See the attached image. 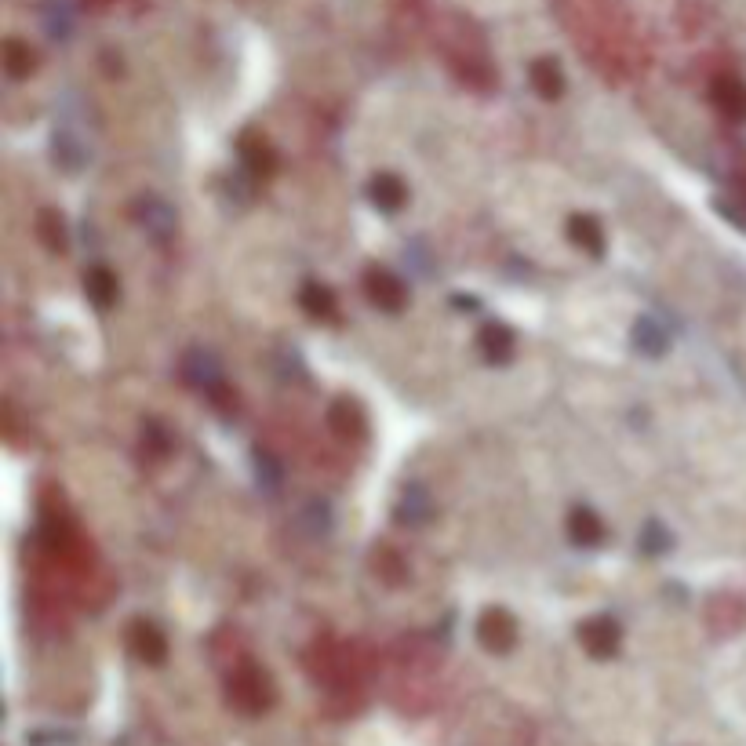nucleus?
I'll return each instance as SVG.
<instances>
[{"instance_id":"1","label":"nucleus","mask_w":746,"mask_h":746,"mask_svg":"<svg viewBox=\"0 0 746 746\" xmlns=\"http://www.w3.org/2000/svg\"><path fill=\"white\" fill-rule=\"evenodd\" d=\"M182 379H186L193 390H201V394H208V397L226 390V386H222V364L215 361V353H208V350H190L182 357Z\"/></svg>"},{"instance_id":"2","label":"nucleus","mask_w":746,"mask_h":746,"mask_svg":"<svg viewBox=\"0 0 746 746\" xmlns=\"http://www.w3.org/2000/svg\"><path fill=\"white\" fill-rule=\"evenodd\" d=\"M364 295H368V303L379 306L383 313H401L404 303H408V288L390 270H368Z\"/></svg>"},{"instance_id":"3","label":"nucleus","mask_w":746,"mask_h":746,"mask_svg":"<svg viewBox=\"0 0 746 746\" xmlns=\"http://www.w3.org/2000/svg\"><path fill=\"white\" fill-rule=\"evenodd\" d=\"M477 637L488 652H510L517 645V623L506 608H488L477 623Z\"/></svg>"},{"instance_id":"4","label":"nucleus","mask_w":746,"mask_h":746,"mask_svg":"<svg viewBox=\"0 0 746 746\" xmlns=\"http://www.w3.org/2000/svg\"><path fill=\"white\" fill-rule=\"evenodd\" d=\"M579 641L594 659H612L619 652V623L608 615H597V619L579 626Z\"/></svg>"},{"instance_id":"5","label":"nucleus","mask_w":746,"mask_h":746,"mask_svg":"<svg viewBox=\"0 0 746 746\" xmlns=\"http://www.w3.org/2000/svg\"><path fill=\"white\" fill-rule=\"evenodd\" d=\"M135 215H139V222L146 226V233H150L153 241L168 244L175 237V212L164 201H157V197H142Z\"/></svg>"},{"instance_id":"6","label":"nucleus","mask_w":746,"mask_h":746,"mask_svg":"<svg viewBox=\"0 0 746 746\" xmlns=\"http://www.w3.org/2000/svg\"><path fill=\"white\" fill-rule=\"evenodd\" d=\"M710 99L725 117L746 121V84L739 77H717L714 88H710Z\"/></svg>"},{"instance_id":"7","label":"nucleus","mask_w":746,"mask_h":746,"mask_svg":"<svg viewBox=\"0 0 746 746\" xmlns=\"http://www.w3.org/2000/svg\"><path fill=\"white\" fill-rule=\"evenodd\" d=\"M328 426H332L343 441H361L364 437V415H361V408L350 401H335L332 408H328Z\"/></svg>"},{"instance_id":"8","label":"nucleus","mask_w":746,"mask_h":746,"mask_svg":"<svg viewBox=\"0 0 746 746\" xmlns=\"http://www.w3.org/2000/svg\"><path fill=\"white\" fill-rule=\"evenodd\" d=\"M368 193H372V204L379 208V212H397V208L408 201V190H404V182L397 179V175H390V172L375 175L372 186H368Z\"/></svg>"},{"instance_id":"9","label":"nucleus","mask_w":746,"mask_h":746,"mask_svg":"<svg viewBox=\"0 0 746 746\" xmlns=\"http://www.w3.org/2000/svg\"><path fill=\"white\" fill-rule=\"evenodd\" d=\"M84 295H88L99 310H110V306L117 303V277H113L106 266H91V270L84 273Z\"/></svg>"},{"instance_id":"10","label":"nucleus","mask_w":746,"mask_h":746,"mask_svg":"<svg viewBox=\"0 0 746 746\" xmlns=\"http://www.w3.org/2000/svg\"><path fill=\"white\" fill-rule=\"evenodd\" d=\"M132 645H135V652H139V659H146V663H153V666L168 659V641H164V634L153 623H135Z\"/></svg>"},{"instance_id":"11","label":"nucleus","mask_w":746,"mask_h":746,"mask_svg":"<svg viewBox=\"0 0 746 746\" xmlns=\"http://www.w3.org/2000/svg\"><path fill=\"white\" fill-rule=\"evenodd\" d=\"M430 514H434L430 495H426L419 484L404 488L401 503H397V521H401V525H426V521H430Z\"/></svg>"},{"instance_id":"12","label":"nucleus","mask_w":746,"mask_h":746,"mask_svg":"<svg viewBox=\"0 0 746 746\" xmlns=\"http://www.w3.org/2000/svg\"><path fill=\"white\" fill-rule=\"evenodd\" d=\"M568 539H572L575 546H597L605 539L601 517H597L594 510H572V517H568Z\"/></svg>"},{"instance_id":"13","label":"nucleus","mask_w":746,"mask_h":746,"mask_svg":"<svg viewBox=\"0 0 746 746\" xmlns=\"http://www.w3.org/2000/svg\"><path fill=\"white\" fill-rule=\"evenodd\" d=\"M528 77H532V88L539 91L543 99H557V95L565 91V73H561V66H557L554 59H535Z\"/></svg>"},{"instance_id":"14","label":"nucleus","mask_w":746,"mask_h":746,"mask_svg":"<svg viewBox=\"0 0 746 746\" xmlns=\"http://www.w3.org/2000/svg\"><path fill=\"white\" fill-rule=\"evenodd\" d=\"M263 688H266V681H263V674H259V670H244V674L233 677L230 692H233V699L244 706V710H263V706H266Z\"/></svg>"},{"instance_id":"15","label":"nucleus","mask_w":746,"mask_h":746,"mask_svg":"<svg viewBox=\"0 0 746 746\" xmlns=\"http://www.w3.org/2000/svg\"><path fill=\"white\" fill-rule=\"evenodd\" d=\"M634 346L641 353H648V357H659V353H666V346H670V335H666V328L656 317H641V321L634 324Z\"/></svg>"},{"instance_id":"16","label":"nucleus","mask_w":746,"mask_h":746,"mask_svg":"<svg viewBox=\"0 0 746 746\" xmlns=\"http://www.w3.org/2000/svg\"><path fill=\"white\" fill-rule=\"evenodd\" d=\"M568 237H572L583 252L590 255H605V230L597 226L590 215H575L572 222H568Z\"/></svg>"},{"instance_id":"17","label":"nucleus","mask_w":746,"mask_h":746,"mask_svg":"<svg viewBox=\"0 0 746 746\" xmlns=\"http://www.w3.org/2000/svg\"><path fill=\"white\" fill-rule=\"evenodd\" d=\"M241 164L252 175H270L273 168H277V157H273V150L266 146L263 139H255V135H244V139H241Z\"/></svg>"},{"instance_id":"18","label":"nucleus","mask_w":746,"mask_h":746,"mask_svg":"<svg viewBox=\"0 0 746 746\" xmlns=\"http://www.w3.org/2000/svg\"><path fill=\"white\" fill-rule=\"evenodd\" d=\"M481 353L492 364H506L514 357V335L506 332L503 324H488L481 332Z\"/></svg>"},{"instance_id":"19","label":"nucleus","mask_w":746,"mask_h":746,"mask_svg":"<svg viewBox=\"0 0 746 746\" xmlns=\"http://www.w3.org/2000/svg\"><path fill=\"white\" fill-rule=\"evenodd\" d=\"M299 303H303V310L310 313V317H317V321H332L335 317V295L324 288V284H306L303 295H299Z\"/></svg>"},{"instance_id":"20","label":"nucleus","mask_w":746,"mask_h":746,"mask_svg":"<svg viewBox=\"0 0 746 746\" xmlns=\"http://www.w3.org/2000/svg\"><path fill=\"white\" fill-rule=\"evenodd\" d=\"M37 237L44 241V248H51V252H66V219H62L59 212H41V219H37Z\"/></svg>"},{"instance_id":"21","label":"nucleus","mask_w":746,"mask_h":746,"mask_svg":"<svg viewBox=\"0 0 746 746\" xmlns=\"http://www.w3.org/2000/svg\"><path fill=\"white\" fill-rule=\"evenodd\" d=\"M4 70H8L11 81H22V77H30L33 51L26 48L22 41H8V44H4Z\"/></svg>"},{"instance_id":"22","label":"nucleus","mask_w":746,"mask_h":746,"mask_svg":"<svg viewBox=\"0 0 746 746\" xmlns=\"http://www.w3.org/2000/svg\"><path fill=\"white\" fill-rule=\"evenodd\" d=\"M641 546H645V554H663L666 546H670V535L663 532L659 521H648L645 532H641Z\"/></svg>"},{"instance_id":"23","label":"nucleus","mask_w":746,"mask_h":746,"mask_svg":"<svg viewBox=\"0 0 746 746\" xmlns=\"http://www.w3.org/2000/svg\"><path fill=\"white\" fill-rule=\"evenodd\" d=\"M255 474H259V481H263L270 492H277V484H281V470L273 466L270 455H255Z\"/></svg>"},{"instance_id":"24","label":"nucleus","mask_w":746,"mask_h":746,"mask_svg":"<svg viewBox=\"0 0 746 746\" xmlns=\"http://www.w3.org/2000/svg\"><path fill=\"white\" fill-rule=\"evenodd\" d=\"M142 444H146V448H153L157 455H164L168 448H172L168 434H164V430H161L157 423H146V426H142Z\"/></svg>"},{"instance_id":"25","label":"nucleus","mask_w":746,"mask_h":746,"mask_svg":"<svg viewBox=\"0 0 746 746\" xmlns=\"http://www.w3.org/2000/svg\"><path fill=\"white\" fill-rule=\"evenodd\" d=\"M99 4H102V0H99Z\"/></svg>"}]
</instances>
